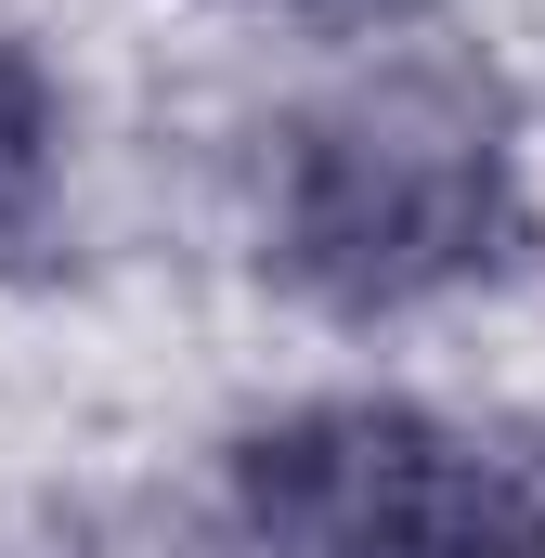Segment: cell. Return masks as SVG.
Segmentation results:
<instances>
[{"label": "cell", "instance_id": "cell-1", "mask_svg": "<svg viewBox=\"0 0 545 558\" xmlns=\"http://www.w3.org/2000/svg\"><path fill=\"white\" fill-rule=\"evenodd\" d=\"M520 221V143L468 65H364L272 156V260L325 312H415Z\"/></svg>", "mask_w": 545, "mask_h": 558}, {"label": "cell", "instance_id": "cell-2", "mask_svg": "<svg viewBox=\"0 0 545 558\" xmlns=\"http://www.w3.org/2000/svg\"><path fill=\"white\" fill-rule=\"evenodd\" d=\"M494 441L415 403H299L234 454L261 558H494Z\"/></svg>", "mask_w": 545, "mask_h": 558}, {"label": "cell", "instance_id": "cell-3", "mask_svg": "<svg viewBox=\"0 0 545 558\" xmlns=\"http://www.w3.org/2000/svg\"><path fill=\"white\" fill-rule=\"evenodd\" d=\"M52 156H65V105H52V65L0 26V234H26L52 208Z\"/></svg>", "mask_w": 545, "mask_h": 558}, {"label": "cell", "instance_id": "cell-4", "mask_svg": "<svg viewBox=\"0 0 545 558\" xmlns=\"http://www.w3.org/2000/svg\"><path fill=\"white\" fill-rule=\"evenodd\" d=\"M494 558H545V441L494 468Z\"/></svg>", "mask_w": 545, "mask_h": 558}, {"label": "cell", "instance_id": "cell-5", "mask_svg": "<svg viewBox=\"0 0 545 558\" xmlns=\"http://www.w3.org/2000/svg\"><path fill=\"white\" fill-rule=\"evenodd\" d=\"M261 13H351V0H261Z\"/></svg>", "mask_w": 545, "mask_h": 558}]
</instances>
